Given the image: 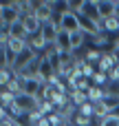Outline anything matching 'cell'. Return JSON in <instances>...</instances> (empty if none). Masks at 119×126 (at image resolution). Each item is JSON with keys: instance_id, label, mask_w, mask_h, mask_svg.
Masks as SVG:
<instances>
[{"instance_id": "8", "label": "cell", "mask_w": 119, "mask_h": 126, "mask_svg": "<svg viewBox=\"0 0 119 126\" xmlns=\"http://www.w3.org/2000/svg\"><path fill=\"white\" fill-rule=\"evenodd\" d=\"M55 49L60 51V55H64V53H73V51H71V33L60 31L57 38H55Z\"/></svg>"}, {"instance_id": "9", "label": "cell", "mask_w": 119, "mask_h": 126, "mask_svg": "<svg viewBox=\"0 0 119 126\" xmlns=\"http://www.w3.org/2000/svg\"><path fill=\"white\" fill-rule=\"evenodd\" d=\"M7 47H9V51H11V55L15 58V55H20L24 49H29V40H18V38H11Z\"/></svg>"}, {"instance_id": "23", "label": "cell", "mask_w": 119, "mask_h": 126, "mask_svg": "<svg viewBox=\"0 0 119 126\" xmlns=\"http://www.w3.org/2000/svg\"><path fill=\"white\" fill-rule=\"evenodd\" d=\"M77 113H82V115H88V117H93V115H95V104H93V102H86L84 106H79V109H77Z\"/></svg>"}, {"instance_id": "22", "label": "cell", "mask_w": 119, "mask_h": 126, "mask_svg": "<svg viewBox=\"0 0 119 126\" xmlns=\"http://www.w3.org/2000/svg\"><path fill=\"white\" fill-rule=\"evenodd\" d=\"M73 124L75 126H91V117H88V115H82V113H75Z\"/></svg>"}, {"instance_id": "11", "label": "cell", "mask_w": 119, "mask_h": 126, "mask_svg": "<svg viewBox=\"0 0 119 126\" xmlns=\"http://www.w3.org/2000/svg\"><path fill=\"white\" fill-rule=\"evenodd\" d=\"M7 31H9V35H11V38H18V40H26V38H29V33H26V29H24L22 20H20V22H15V24H11Z\"/></svg>"}, {"instance_id": "16", "label": "cell", "mask_w": 119, "mask_h": 126, "mask_svg": "<svg viewBox=\"0 0 119 126\" xmlns=\"http://www.w3.org/2000/svg\"><path fill=\"white\" fill-rule=\"evenodd\" d=\"M0 104H2V109H11V106L15 104V95H13L11 91L2 89V93H0Z\"/></svg>"}, {"instance_id": "10", "label": "cell", "mask_w": 119, "mask_h": 126, "mask_svg": "<svg viewBox=\"0 0 119 126\" xmlns=\"http://www.w3.org/2000/svg\"><path fill=\"white\" fill-rule=\"evenodd\" d=\"M86 95H88V102H93V104H99L104 97H106V89H102V86H91L88 91H86Z\"/></svg>"}, {"instance_id": "14", "label": "cell", "mask_w": 119, "mask_h": 126, "mask_svg": "<svg viewBox=\"0 0 119 126\" xmlns=\"http://www.w3.org/2000/svg\"><path fill=\"white\" fill-rule=\"evenodd\" d=\"M86 38H88V35H86V33H82V31L73 33V35H71V51L75 53L77 49H82V47H84V42H86Z\"/></svg>"}, {"instance_id": "4", "label": "cell", "mask_w": 119, "mask_h": 126, "mask_svg": "<svg viewBox=\"0 0 119 126\" xmlns=\"http://www.w3.org/2000/svg\"><path fill=\"white\" fill-rule=\"evenodd\" d=\"M55 4H57V2H53V0H42V2H40V7L35 9V18H38L42 24H46V22H53Z\"/></svg>"}, {"instance_id": "25", "label": "cell", "mask_w": 119, "mask_h": 126, "mask_svg": "<svg viewBox=\"0 0 119 126\" xmlns=\"http://www.w3.org/2000/svg\"><path fill=\"white\" fill-rule=\"evenodd\" d=\"M38 126H51V122H49V117H42V120L38 122Z\"/></svg>"}, {"instance_id": "26", "label": "cell", "mask_w": 119, "mask_h": 126, "mask_svg": "<svg viewBox=\"0 0 119 126\" xmlns=\"http://www.w3.org/2000/svg\"><path fill=\"white\" fill-rule=\"evenodd\" d=\"M113 51L119 55V40H115V42H113Z\"/></svg>"}, {"instance_id": "15", "label": "cell", "mask_w": 119, "mask_h": 126, "mask_svg": "<svg viewBox=\"0 0 119 126\" xmlns=\"http://www.w3.org/2000/svg\"><path fill=\"white\" fill-rule=\"evenodd\" d=\"M38 111H40L42 115H46V117H49L51 113H57V111H55V104H53L51 100H40V97H38Z\"/></svg>"}, {"instance_id": "27", "label": "cell", "mask_w": 119, "mask_h": 126, "mask_svg": "<svg viewBox=\"0 0 119 126\" xmlns=\"http://www.w3.org/2000/svg\"><path fill=\"white\" fill-rule=\"evenodd\" d=\"M115 18H119V0H115Z\"/></svg>"}, {"instance_id": "5", "label": "cell", "mask_w": 119, "mask_h": 126, "mask_svg": "<svg viewBox=\"0 0 119 126\" xmlns=\"http://www.w3.org/2000/svg\"><path fill=\"white\" fill-rule=\"evenodd\" d=\"M18 78L22 80V89H24V93H26V95H33V97H38L40 91H42V86L46 84V82H42L40 78H29V75H18Z\"/></svg>"}, {"instance_id": "2", "label": "cell", "mask_w": 119, "mask_h": 126, "mask_svg": "<svg viewBox=\"0 0 119 126\" xmlns=\"http://www.w3.org/2000/svg\"><path fill=\"white\" fill-rule=\"evenodd\" d=\"M57 22H60V29L62 31H66V33H77V31H82V24H79V16H75L73 11H68V9H64L62 13H60V18H57Z\"/></svg>"}, {"instance_id": "12", "label": "cell", "mask_w": 119, "mask_h": 126, "mask_svg": "<svg viewBox=\"0 0 119 126\" xmlns=\"http://www.w3.org/2000/svg\"><path fill=\"white\" fill-rule=\"evenodd\" d=\"M68 95H71V104H73L75 109H79V106H84V104L88 102V95H86L84 91H71Z\"/></svg>"}, {"instance_id": "19", "label": "cell", "mask_w": 119, "mask_h": 126, "mask_svg": "<svg viewBox=\"0 0 119 126\" xmlns=\"http://www.w3.org/2000/svg\"><path fill=\"white\" fill-rule=\"evenodd\" d=\"M29 47H31V49H33L35 53H38V51H42V49H46L49 44L44 42V38H42V35H33V40H29Z\"/></svg>"}, {"instance_id": "7", "label": "cell", "mask_w": 119, "mask_h": 126, "mask_svg": "<svg viewBox=\"0 0 119 126\" xmlns=\"http://www.w3.org/2000/svg\"><path fill=\"white\" fill-rule=\"evenodd\" d=\"M22 24H24V29H26V33H29L31 38H33V35H40V33H42V27H44L35 16H24V18H22Z\"/></svg>"}, {"instance_id": "20", "label": "cell", "mask_w": 119, "mask_h": 126, "mask_svg": "<svg viewBox=\"0 0 119 126\" xmlns=\"http://www.w3.org/2000/svg\"><path fill=\"white\" fill-rule=\"evenodd\" d=\"M102 55H104V53H102V51H99V49H91V51H88V53H86V55H84V60H86V62H91V64H95V66H97V64H99V60H102Z\"/></svg>"}, {"instance_id": "24", "label": "cell", "mask_w": 119, "mask_h": 126, "mask_svg": "<svg viewBox=\"0 0 119 126\" xmlns=\"http://www.w3.org/2000/svg\"><path fill=\"white\" fill-rule=\"evenodd\" d=\"M0 126H20V124L15 122V117L7 115V117H2V120H0Z\"/></svg>"}, {"instance_id": "28", "label": "cell", "mask_w": 119, "mask_h": 126, "mask_svg": "<svg viewBox=\"0 0 119 126\" xmlns=\"http://www.w3.org/2000/svg\"><path fill=\"white\" fill-rule=\"evenodd\" d=\"M60 126H71V124H68V122H64V124H60Z\"/></svg>"}, {"instance_id": "3", "label": "cell", "mask_w": 119, "mask_h": 126, "mask_svg": "<svg viewBox=\"0 0 119 126\" xmlns=\"http://www.w3.org/2000/svg\"><path fill=\"white\" fill-rule=\"evenodd\" d=\"M91 7L95 9V16L99 20L115 18V0H91Z\"/></svg>"}, {"instance_id": "13", "label": "cell", "mask_w": 119, "mask_h": 126, "mask_svg": "<svg viewBox=\"0 0 119 126\" xmlns=\"http://www.w3.org/2000/svg\"><path fill=\"white\" fill-rule=\"evenodd\" d=\"M104 33H119V18H108V20H99Z\"/></svg>"}, {"instance_id": "18", "label": "cell", "mask_w": 119, "mask_h": 126, "mask_svg": "<svg viewBox=\"0 0 119 126\" xmlns=\"http://www.w3.org/2000/svg\"><path fill=\"white\" fill-rule=\"evenodd\" d=\"M91 42H93V49H102V47H104V44H108L110 40H108V33H104V31H102V33L93 35V38H91Z\"/></svg>"}, {"instance_id": "6", "label": "cell", "mask_w": 119, "mask_h": 126, "mask_svg": "<svg viewBox=\"0 0 119 126\" xmlns=\"http://www.w3.org/2000/svg\"><path fill=\"white\" fill-rule=\"evenodd\" d=\"M60 31H62V29H60V22H55V20H53V22H46V24L42 27V33H40V35H42V38H44V42L51 47V44H55V38H57V33H60Z\"/></svg>"}, {"instance_id": "21", "label": "cell", "mask_w": 119, "mask_h": 126, "mask_svg": "<svg viewBox=\"0 0 119 126\" xmlns=\"http://www.w3.org/2000/svg\"><path fill=\"white\" fill-rule=\"evenodd\" d=\"M97 126H119V115H113V113H110V115L102 117Z\"/></svg>"}, {"instance_id": "1", "label": "cell", "mask_w": 119, "mask_h": 126, "mask_svg": "<svg viewBox=\"0 0 119 126\" xmlns=\"http://www.w3.org/2000/svg\"><path fill=\"white\" fill-rule=\"evenodd\" d=\"M20 20H22V16H20V11L13 7V2L0 4V27H2V29H9L11 24H15V22H20Z\"/></svg>"}, {"instance_id": "17", "label": "cell", "mask_w": 119, "mask_h": 126, "mask_svg": "<svg viewBox=\"0 0 119 126\" xmlns=\"http://www.w3.org/2000/svg\"><path fill=\"white\" fill-rule=\"evenodd\" d=\"M13 78H15V73H13L11 69H7V66H2V69H0V86H2V89H7V86H9V82H11Z\"/></svg>"}]
</instances>
